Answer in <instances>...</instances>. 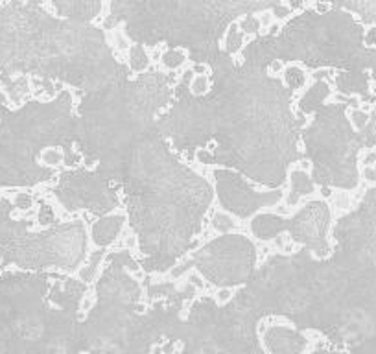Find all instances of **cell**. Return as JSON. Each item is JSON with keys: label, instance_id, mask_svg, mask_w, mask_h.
I'll use <instances>...</instances> for the list:
<instances>
[{"label": "cell", "instance_id": "cell-21", "mask_svg": "<svg viewBox=\"0 0 376 354\" xmlns=\"http://www.w3.org/2000/svg\"><path fill=\"white\" fill-rule=\"evenodd\" d=\"M336 89L343 94H352V96L367 98L369 94V76L367 72H349V71H337L334 76Z\"/></svg>", "mask_w": 376, "mask_h": 354}, {"label": "cell", "instance_id": "cell-22", "mask_svg": "<svg viewBox=\"0 0 376 354\" xmlns=\"http://www.w3.org/2000/svg\"><path fill=\"white\" fill-rule=\"evenodd\" d=\"M0 89L7 96V102L15 107H20L30 94V77L28 76H4L0 74Z\"/></svg>", "mask_w": 376, "mask_h": 354}, {"label": "cell", "instance_id": "cell-7", "mask_svg": "<svg viewBox=\"0 0 376 354\" xmlns=\"http://www.w3.org/2000/svg\"><path fill=\"white\" fill-rule=\"evenodd\" d=\"M284 0H109L102 28H122L146 48H183L195 65L221 52L229 26L246 15L273 11Z\"/></svg>", "mask_w": 376, "mask_h": 354}, {"label": "cell", "instance_id": "cell-6", "mask_svg": "<svg viewBox=\"0 0 376 354\" xmlns=\"http://www.w3.org/2000/svg\"><path fill=\"white\" fill-rule=\"evenodd\" d=\"M140 264L129 249L111 253L96 283V303L83 321L87 354H149L162 338L172 340L181 323L183 303L195 295L188 283L172 297L140 312L142 286L133 273Z\"/></svg>", "mask_w": 376, "mask_h": 354}, {"label": "cell", "instance_id": "cell-2", "mask_svg": "<svg viewBox=\"0 0 376 354\" xmlns=\"http://www.w3.org/2000/svg\"><path fill=\"white\" fill-rule=\"evenodd\" d=\"M334 238L326 258L305 247L271 255L234 295L260 319L286 317L337 345L369 338L376 332V187L337 219Z\"/></svg>", "mask_w": 376, "mask_h": 354}, {"label": "cell", "instance_id": "cell-24", "mask_svg": "<svg viewBox=\"0 0 376 354\" xmlns=\"http://www.w3.org/2000/svg\"><path fill=\"white\" fill-rule=\"evenodd\" d=\"M290 183H292V192L288 198L290 205H295L301 196H310L315 192V183L312 181V175H308L303 170H292V174H288Z\"/></svg>", "mask_w": 376, "mask_h": 354}, {"label": "cell", "instance_id": "cell-27", "mask_svg": "<svg viewBox=\"0 0 376 354\" xmlns=\"http://www.w3.org/2000/svg\"><path fill=\"white\" fill-rule=\"evenodd\" d=\"M104 255H105L104 249H102V247H98V251L91 257L89 264L83 266V268H79V270H78L79 281H83V283H89V281H92V279H94V275H96V271H98V266H100V262L104 260Z\"/></svg>", "mask_w": 376, "mask_h": 354}, {"label": "cell", "instance_id": "cell-10", "mask_svg": "<svg viewBox=\"0 0 376 354\" xmlns=\"http://www.w3.org/2000/svg\"><path fill=\"white\" fill-rule=\"evenodd\" d=\"M9 196H0V271L15 266L22 271L74 273L87 258L89 234L83 219L56 221L33 231L32 221L13 218Z\"/></svg>", "mask_w": 376, "mask_h": 354}, {"label": "cell", "instance_id": "cell-35", "mask_svg": "<svg viewBox=\"0 0 376 354\" xmlns=\"http://www.w3.org/2000/svg\"><path fill=\"white\" fill-rule=\"evenodd\" d=\"M39 223L43 227H48L56 223V214H54V209L46 203H41V211H39Z\"/></svg>", "mask_w": 376, "mask_h": 354}, {"label": "cell", "instance_id": "cell-13", "mask_svg": "<svg viewBox=\"0 0 376 354\" xmlns=\"http://www.w3.org/2000/svg\"><path fill=\"white\" fill-rule=\"evenodd\" d=\"M190 268L218 288L244 286L256 270V247L244 234L223 232L192 253L187 262L175 264L170 273L179 279Z\"/></svg>", "mask_w": 376, "mask_h": 354}, {"label": "cell", "instance_id": "cell-37", "mask_svg": "<svg viewBox=\"0 0 376 354\" xmlns=\"http://www.w3.org/2000/svg\"><path fill=\"white\" fill-rule=\"evenodd\" d=\"M26 4H33V6H45V0H24Z\"/></svg>", "mask_w": 376, "mask_h": 354}, {"label": "cell", "instance_id": "cell-11", "mask_svg": "<svg viewBox=\"0 0 376 354\" xmlns=\"http://www.w3.org/2000/svg\"><path fill=\"white\" fill-rule=\"evenodd\" d=\"M258 321L260 317L236 295L227 304L201 297L168 342H181L175 354H264Z\"/></svg>", "mask_w": 376, "mask_h": 354}, {"label": "cell", "instance_id": "cell-5", "mask_svg": "<svg viewBox=\"0 0 376 354\" xmlns=\"http://www.w3.org/2000/svg\"><path fill=\"white\" fill-rule=\"evenodd\" d=\"M174 74L148 69L136 77L83 92L76 109V151L118 185L125 157L174 102ZM120 187V185H118Z\"/></svg>", "mask_w": 376, "mask_h": 354}, {"label": "cell", "instance_id": "cell-18", "mask_svg": "<svg viewBox=\"0 0 376 354\" xmlns=\"http://www.w3.org/2000/svg\"><path fill=\"white\" fill-rule=\"evenodd\" d=\"M50 6L63 19L94 22L104 11V0H50Z\"/></svg>", "mask_w": 376, "mask_h": 354}, {"label": "cell", "instance_id": "cell-29", "mask_svg": "<svg viewBox=\"0 0 376 354\" xmlns=\"http://www.w3.org/2000/svg\"><path fill=\"white\" fill-rule=\"evenodd\" d=\"M284 83L290 87L292 90H295V89H303L305 87V83H306V74L299 67H288L284 71Z\"/></svg>", "mask_w": 376, "mask_h": 354}, {"label": "cell", "instance_id": "cell-12", "mask_svg": "<svg viewBox=\"0 0 376 354\" xmlns=\"http://www.w3.org/2000/svg\"><path fill=\"white\" fill-rule=\"evenodd\" d=\"M301 129L305 159L312 164V181L321 188L352 190L360 183V133L350 126L347 103H321Z\"/></svg>", "mask_w": 376, "mask_h": 354}, {"label": "cell", "instance_id": "cell-36", "mask_svg": "<svg viewBox=\"0 0 376 354\" xmlns=\"http://www.w3.org/2000/svg\"><path fill=\"white\" fill-rule=\"evenodd\" d=\"M233 297H234L233 288H218V299H216V303L218 304H227Z\"/></svg>", "mask_w": 376, "mask_h": 354}, {"label": "cell", "instance_id": "cell-3", "mask_svg": "<svg viewBox=\"0 0 376 354\" xmlns=\"http://www.w3.org/2000/svg\"><path fill=\"white\" fill-rule=\"evenodd\" d=\"M129 225L146 273H168L181 260L214 200V188L194 172L155 129L136 142L118 175Z\"/></svg>", "mask_w": 376, "mask_h": 354}, {"label": "cell", "instance_id": "cell-38", "mask_svg": "<svg viewBox=\"0 0 376 354\" xmlns=\"http://www.w3.org/2000/svg\"><path fill=\"white\" fill-rule=\"evenodd\" d=\"M79 354H81V353H79Z\"/></svg>", "mask_w": 376, "mask_h": 354}, {"label": "cell", "instance_id": "cell-33", "mask_svg": "<svg viewBox=\"0 0 376 354\" xmlns=\"http://www.w3.org/2000/svg\"><path fill=\"white\" fill-rule=\"evenodd\" d=\"M212 225H214V229H218L221 232H229L234 227V219L231 218L229 212H218L212 218Z\"/></svg>", "mask_w": 376, "mask_h": 354}, {"label": "cell", "instance_id": "cell-1", "mask_svg": "<svg viewBox=\"0 0 376 354\" xmlns=\"http://www.w3.org/2000/svg\"><path fill=\"white\" fill-rule=\"evenodd\" d=\"M205 67L210 89L190 92L194 71L183 72L174 102L157 120V131L187 159L233 168L267 188H280L299 149L303 118L293 113V90L269 67L242 61L225 50Z\"/></svg>", "mask_w": 376, "mask_h": 354}, {"label": "cell", "instance_id": "cell-9", "mask_svg": "<svg viewBox=\"0 0 376 354\" xmlns=\"http://www.w3.org/2000/svg\"><path fill=\"white\" fill-rule=\"evenodd\" d=\"M365 30L354 15L328 7L319 11L306 7L271 26L242 48V61H254L271 69L275 63H301L308 69L363 72L369 65V46L363 43Z\"/></svg>", "mask_w": 376, "mask_h": 354}, {"label": "cell", "instance_id": "cell-25", "mask_svg": "<svg viewBox=\"0 0 376 354\" xmlns=\"http://www.w3.org/2000/svg\"><path fill=\"white\" fill-rule=\"evenodd\" d=\"M131 72L135 74H142L149 69V56L146 52V46L138 45V43H131L129 45V63H127Z\"/></svg>", "mask_w": 376, "mask_h": 354}, {"label": "cell", "instance_id": "cell-26", "mask_svg": "<svg viewBox=\"0 0 376 354\" xmlns=\"http://www.w3.org/2000/svg\"><path fill=\"white\" fill-rule=\"evenodd\" d=\"M244 37H246V33L238 28V24H236V22L231 24L227 33H225V37H223V41H225L223 50L227 52V54H231V56H234L236 52H242V48H244Z\"/></svg>", "mask_w": 376, "mask_h": 354}, {"label": "cell", "instance_id": "cell-19", "mask_svg": "<svg viewBox=\"0 0 376 354\" xmlns=\"http://www.w3.org/2000/svg\"><path fill=\"white\" fill-rule=\"evenodd\" d=\"M312 4H326L330 7L345 9L358 15L362 22L376 24V0H308ZM284 4L292 7L293 11H299L305 6V0H286Z\"/></svg>", "mask_w": 376, "mask_h": 354}, {"label": "cell", "instance_id": "cell-4", "mask_svg": "<svg viewBox=\"0 0 376 354\" xmlns=\"http://www.w3.org/2000/svg\"><path fill=\"white\" fill-rule=\"evenodd\" d=\"M0 74L52 79L83 94L127 79L131 71L102 26L24 0H0Z\"/></svg>", "mask_w": 376, "mask_h": 354}, {"label": "cell", "instance_id": "cell-28", "mask_svg": "<svg viewBox=\"0 0 376 354\" xmlns=\"http://www.w3.org/2000/svg\"><path fill=\"white\" fill-rule=\"evenodd\" d=\"M185 59H188V54L183 48H168L162 54V65L170 71H175L177 67H181Z\"/></svg>", "mask_w": 376, "mask_h": 354}, {"label": "cell", "instance_id": "cell-8", "mask_svg": "<svg viewBox=\"0 0 376 354\" xmlns=\"http://www.w3.org/2000/svg\"><path fill=\"white\" fill-rule=\"evenodd\" d=\"M78 120L72 94L26 100L20 107L0 105V190L33 188L56 179L58 170L41 164L46 149H63L68 166H78Z\"/></svg>", "mask_w": 376, "mask_h": 354}, {"label": "cell", "instance_id": "cell-16", "mask_svg": "<svg viewBox=\"0 0 376 354\" xmlns=\"http://www.w3.org/2000/svg\"><path fill=\"white\" fill-rule=\"evenodd\" d=\"M212 177H214V194L218 196L221 209L240 219L253 218L262 209L277 205L284 198V192L280 188H269L267 192L254 190L251 183L246 179V175H242L233 168H216Z\"/></svg>", "mask_w": 376, "mask_h": 354}, {"label": "cell", "instance_id": "cell-34", "mask_svg": "<svg viewBox=\"0 0 376 354\" xmlns=\"http://www.w3.org/2000/svg\"><path fill=\"white\" fill-rule=\"evenodd\" d=\"M13 205L19 211H30L33 205V196L30 192H15L13 194Z\"/></svg>", "mask_w": 376, "mask_h": 354}, {"label": "cell", "instance_id": "cell-23", "mask_svg": "<svg viewBox=\"0 0 376 354\" xmlns=\"http://www.w3.org/2000/svg\"><path fill=\"white\" fill-rule=\"evenodd\" d=\"M328 94H330V85L326 83L324 79H317V81L301 96V100H299L297 105H299V109H301V113H303V115H312L321 103H324V100L328 98Z\"/></svg>", "mask_w": 376, "mask_h": 354}, {"label": "cell", "instance_id": "cell-30", "mask_svg": "<svg viewBox=\"0 0 376 354\" xmlns=\"http://www.w3.org/2000/svg\"><path fill=\"white\" fill-rule=\"evenodd\" d=\"M236 24H238V28H240L246 35H253V37L260 35V30H262V22H260V19L256 15H246V17H242Z\"/></svg>", "mask_w": 376, "mask_h": 354}, {"label": "cell", "instance_id": "cell-15", "mask_svg": "<svg viewBox=\"0 0 376 354\" xmlns=\"http://www.w3.org/2000/svg\"><path fill=\"white\" fill-rule=\"evenodd\" d=\"M120 187L98 168H72L59 174L54 185V198L68 212L87 211L94 216L111 214L118 205Z\"/></svg>", "mask_w": 376, "mask_h": 354}, {"label": "cell", "instance_id": "cell-17", "mask_svg": "<svg viewBox=\"0 0 376 354\" xmlns=\"http://www.w3.org/2000/svg\"><path fill=\"white\" fill-rule=\"evenodd\" d=\"M264 347L271 354H303L308 340L303 330L288 325H273L264 330Z\"/></svg>", "mask_w": 376, "mask_h": 354}, {"label": "cell", "instance_id": "cell-32", "mask_svg": "<svg viewBox=\"0 0 376 354\" xmlns=\"http://www.w3.org/2000/svg\"><path fill=\"white\" fill-rule=\"evenodd\" d=\"M208 89H210V76L208 74H197V76L192 77V81H190V92L192 94L201 96Z\"/></svg>", "mask_w": 376, "mask_h": 354}, {"label": "cell", "instance_id": "cell-31", "mask_svg": "<svg viewBox=\"0 0 376 354\" xmlns=\"http://www.w3.org/2000/svg\"><path fill=\"white\" fill-rule=\"evenodd\" d=\"M369 120H371V115L367 113V111H363V109L354 107V109L349 113V122H350L352 128L356 129V131H362V129L367 128Z\"/></svg>", "mask_w": 376, "mask_h": 354}, {"label": "cell", "instance_id": "cell-14", "mask_svg": "<svg viewBox=\"0 0 376 354\" xmlns=\"http://www.w3.org/2000/svg\"><path fill=\"white\" fill-rule=\"evenodd\" d=\"M330 207L323 200L308 201L292 218H282L279 214L258 212L251 219V232L262 242L288 232L290 238L305 247L315 258H326L332 253L328 229H330Z\"/></svg>", "mask_w": 376, "mask_h": 354}, {"label": "cell", "instance_id": "cell-20", "mask_svg": "<svg viewBox=\"0 0 376 354\" xmlns=\"http://www.w3.org/2000/svg\"><path fill=\"white\" fill-rule=\"evenodd\" d=\"M125 216L124 214H105L92 223L91 227V240L98 247H109L111 244H115V240L118 238V234L122 231Z\"/></svg>", "mask_w": 376, "mask_h": 354}]
</instances>
